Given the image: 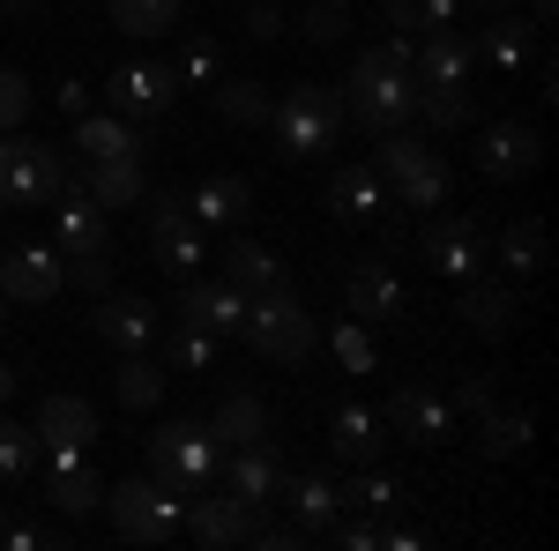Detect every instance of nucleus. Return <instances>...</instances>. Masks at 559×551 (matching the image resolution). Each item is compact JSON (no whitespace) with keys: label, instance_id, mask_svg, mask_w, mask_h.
Here are the masks:
<instances>
[{"label":"nucleus","instance_id":"nucleus-1","mask_svg":"<svg viewBox=\"0 0 559 551\" xmlns=\"http://www.w3.org/2000/svg\"><path fill=\"white\" fill-rule=\"evenodd\" d=\"M344 112L373 134H395L418 120V83H411V38L403 31L358 52V68H350V83H344Z\"/></svg>","mask_w":559,"mask_h":551},{"label":"nucleus","instance_id":"nucleus-2","mask_svg":"<svg viewBox=\"0 0 559 551\" xmlns=\"http://www.w3.org/2000/svg\"><path fill=\"white\" fill-rule=\"evenodd\" d=\"M142 455H150V477H157L173 500H194V492L216 484L224 440H216L210 424H194V418H173V424H157V432L142 440Z\"/></svg>","mask_w":559,"mask_h":551},{"label":"nucleus","instance_id":"nucleus-3","mask_svg":"<svg viewBox=\"0 0 559 551\" xmlns=\"http://www.w3.org/2000/svg\"><path fill=\"white\" fill-rule=\"evenodd\" d=\"M239 336L254 343L261 358H276V366H299V358H313L321 328H313V313L299 306V291H292V284H276V291H254V298H247Z\"/></svg>","mask_w":559,"mask_h":551},{"label":"nucleus","instance_id":"nucleus-4","mask_svg":"<svg viewBox=\"0 0 559 551\" xmlns=\"http://www.w3.org/2000/svg\"><path fill=\"white\" fill-rule=\"evenodd\" d=\"M269 128H276V149L284 157H321L336 128H344V97L321 83H292L276 105H269Z\"/></svg>","mask_w":559,"mask_h":551},{"label":"nucleus","instance_id":"nucleus-5","mask_svg":"<svg viewBox=\"0 0 559 551\" xmlns=\"http://www.w3.org/2000/svg\"><path fill=\"white\" fill-rule=\"evenodd\" d=\"M373 171H381L388 202H403V209H440V202H448V165H440V157H432V149H426L411 128L381 134V157H373Z\"/></svg>","mask_w":559,"mask_h":551},{"label":"nucleus","instance_id":"nucleus-6","mask_svg":"<svg viewBox=\"0 0 559 551\" xmlns=\"http://www.w3.org/2000/svg\"><path fill=\"white\" fill-rule=\"evenodd\" d=\"M105 514H112V529H120L128 544H173L187 500H173L157 477H128V484L105 492Z\"/></svg>","mask_w":559,"mask_h":551},{"label":"nucleus","instance_id":"nucleus-7","mask_svg":"<svg viewBox=\"0 0 559 551\" xmlns=\"http://www.w3.org/2000/svg\"><path fill=\"white\" fill-rule=\"evenodd\" d=\"M142 202H150V254H157V268H173V276H194V268L210 261V231L194 224L187 194L157 187V194H142Z\"/></svg>","mask_w":559,"mask_h":551},{"label":"nucleus","instance_id":"nucleus-8","mask_svg":"<svg viewBox=\"0 0 559 551\" xmlns=\"http://www.w3.org/2000/svg\"><path fill=\"white\" fill-rule=\"evenodd\" d=\"M60 157L45 149V142H23V134L8 128L0 134V202L8 209H38V202H52L60 194Z\"/></svg>","mask_w":559,"mask_h":551},{"label":"nucleus","instance_id":"nucleus-9","mask_svg":"<svg viewBox=\"0 0 559 551\" xmlns=\"http://www.w3.org/2000/svg\"><path fill=\"white\" fill-rule=\"evenodd\" d=\"M38 463H45V492H52L60 514H97L105 507V484H97V469H90L83 440H45Z\"/></svg>","mask_w":559,"mask_h":551},{"label":"nucleus","instance_id":"nucleus-10","mask_svg":"<svg viewBox=\"0 0 559 551\" xmlns=\"http://www.w3.org/2000/svg\"><path fill=\"white\" fill-rule=\"evenodd\" d=\"M216 477H224V492H231L239 507H269V500H276V484H284V455H276V432H269V440H247V447H224Z\"/></svg>","mask_w":559,"mask_h":551},{"label":"nucleus","instance_id":"nucleus-11","mask_svg":"<svg viewBox=\"0 0 559 551\" xmlns=\"http://www.w3.org/2000/svg\"><path fill=\"white\" fill-rule=\"evenodd\" d=\"M381 418H388V432H403L418 447H448L455 440V403L432 395V387H395V403H388Z\"/></svg>","mask_w":559,"mask_h":551},{"label":"nucleus","instance_id":"nucleus-12","mask_svg":"<svg viewBox=\"0 0 559 551\" xmlns=\"http://www.w3.org/2000/svg\"><path fill=\"white\" fill-rule=\"evenodd\" d=\"M105 97H112V112H128V120H157L179 97V75L173 68H150V60H128V68H112Z\"/></svg>","mask_w":559,"mask_h":551},{"label":"nucleus","instance_id":"nucleus-13","mask_svg":"<svg viewBox=\"0 0 559 551\" xmlns=\"http://www.w3.org/2000/svg\"><path fill=\"white\" fill-rule=\"evenodd\" d=\"M426 261L440 268V276H477L485 268V224L477 216H432L426 224Z\"/></svg>","mask_w":559,"mask_h":551},{"label":"nucleus","instance_id":"nucleus-14","mask_svg":"<svg viewBox=\"0 0 559 551\" xmlns=\"http://www.w3.org/2000/svg\"><path fill=\"white\" fill-rule=\"evenodd\" d=\"M247 514L254 507H239L231 492H194L187 500V514H179V537H194V544H210V551H224V544H247Z\"/></svg>","mask_w":559,"mask_h":551},{"label":"nucleus","instance_id":"nucleus-15","mask_svg":"<svg viewBox=\"0 0 559 551\" xmlns=\"http://www.w3.org/2000/svg\"><path fill=\"white\" fill-rule=\"evenodd\" d=\"M90 336L105 350H150L157 343V306L150 298H97L90 306Z\"/></svg>","mask_w":559,"mask_h":551},{"label":"nucleus","instance_id":"nucleus-16","mask_svg":"<svg viewBox=\"0 0 559 551\" xmlns=\"http://www.w3.org/2000/svg\"><path fill=\"white\" fill-rule=\"evenodd\" d=\"M60 284H68L60 276V247H15L0 261V298H15V306H45Z\"/></svg>","mask_w":559,"mask_h":551},{"label":"nucleus","instance_id":"nucleus-17","mask_svg":"<svg viewBox=\"0 0 559 551\" xmlns=\"http://www.w3.org/2000/svg\"><path fill=\"white\" fill-rule=\"evenodd\" d=\"M329 447H336V463L373 469L381 447H388V418L381 410H358V403H336V410H329Z\"/></svg>","mask_w":559,"mask_h":551},{"label":"nucleus","instance_id":"nucleus-18","mask_svg":"<svg viewBox=\"0 0 559 551\" xmlns=\"http://www.w3.org/2000/svg\"><path fill=\"white\" fill-rule=\"evenodd\" d=\"M403 306H411V291H403V276H395L388 261H358V268H350V313H358L366 328H388Z\"/></svg>","mask_w":559,"mask_h":551},{"label":"nucleus","instance_id":"nucleus-19","mask_svg":"<svg viewBox=\"0 0 559 551\" xmlns=\"http://www.w3.org/2000/svg\"><path fill=\"white\" fill-rule=\"evenodd\" d=\"M537 157H545V134L530 128V120H500L477 142V165L492 171V179H522V171H537Z\"/></svg>","mask_w":559,"mask_h":551},{"label":"nucleus","instance_id":"nucleus-20","mask_svg":"<svg viewBox=\"0 0 559 551\" xmlns=\"http://www.w3.org/2000/svg\"><path fill=\"white\" fill-rule=\"evenodd\" d=\"M179 321H194V328H210L216 343L239 336V321H247V291L239 284H187V298H179Z\"/></svg>","mask_w":559,"mask_h":551},{"label":"nucleus","instance_id":"nucleus-21","mask_svg":"<svg viewBox=\"0 0 559 551\" xmlns=\"http://www.w3.org/2000/svg\"><path fill=\"white\" fill-rule=\"evenodd\" d=\"M471 68H477V45L448 23V31H426V45L411 52V75L418 83H471Z\"/></svg>","mask_w":559,"mask_h":551},{"label":"nucleus","instance_id":"nucleus-22","mask_svg":"<svg viewBox=\"0 0 559 551\" xmlns=\"http://www.w3.org/2000/svg\"><path fill=\"white\" fill-rule=\"evenodd\" d=\"M329 216H344V224H366V216H381V202H388V187H381V171L373 165H344L336 179H329Z\"/></svg>","mask_w":559,"mask_h":551},{"label":"nucleus","instance_id":"nucleus-23","mask_svg":"<svg viewBox=\"0 0 559 551\" xmlns=\"http://www.w3.org/2000/svg\"><path fill=\"white\" fill-rule=\"evenodd\" d=\"M83 194L97 209H120V202H142V157H90L83 171Z\"/></svg>","mask_w":559,"mask_h":551},{"label":"nucleus","instance_id":"nucleus-24","mask_svg":"<svg viewBox=\"0 0 559 551\" xmlns=\"http://www.w3.org/2000/svg\"><path fill=\"white\" fill-rule=\"evenodd\" d=\"M276 492L292 500V514H299L306 537H321V529H336V522H344V500H336V484H329V477H292V469H284V484H276Z\"/></svg>","mask_w":559,"mask_h":551},{"label":"nucleus","instance_id":"nucleus-25","mask_svg":"<svg viewBox=\"0 0 559 551\" xmlns=\"http://www.w3.org/2000/svg\"><path fill=\"white\" fill-rule=\"evenodd\" d=\"M455 321H471L477 336H508L515 328V291L508 284H471L455 298Z\"/></svg>","mask_w":559,"mask_h":551},{"label":"nucleus","instance_id":"nucleus-26","mask_svg":"<svg viewBox=\"0 0 559 551\" xmlns=\"http://www.w3.org/2000/svg\"><path fill=\"white\" fill-rule=\"evenodd\" d=\"M224 284H239V291H276V284H292L284 276V261L269 254V247H254V239H239V247H224Z\"/></svg>","mask_w":559,"mask_h":551},{"label":"nucleus","instance_id":"nucleus-27","mask_svg":"<svg viewBox=\"0 0 559 551\" xmlns=\"http://www.w3.org/2000/svg\"><path fill=\"white\" fill-rule=\"evenodd\" d=\"M38 440H97V410H90L83 395H45L38 403V424H31Z\"/></svg>","mask_w":559,"mask_h":551},{"label":"nucleus","instance_id":"nucleus-28","mask_svg":"<svg viewBox=\"0 0 559 551\" xmlns=\"http://www.w3.org/2000/svg\"><path fill=\"white\" fill-rule=\"evenodd\" d=\"M187 209H194L202 231H210V224H239V216L254 209V187H247V179H210L202 194H187Z\"/></svg>","mask_w":559,"mask_h":551},{"label":"nucleus","instance_id":"nucleus-29","mask_svg":"<svg viewBox=\"0 0 559 551\" xmlns=\"http://www.w3.org/2000/svg\"><path fill=\"white\" fill-rule=\"evenodd\" d=\"M210 432L224 440V447H247V440H269V410H261V395H224L216 403Z\"/></svg>","mask_w":559,"mask_h":551},{"label":"nucleus","instance_id":"nucleus-30","mask_svg":"<svg viewBox=\"0 0 559 551\" xmlns=\"http://www.w3.org/2000/svg\"><path fill=\"white\" fill-rule=\"evenodd\" d=\"M75 142H83V157H142V134L128 120H112V112H83Z\"/></svg>","mask_w":559,"mask_h":551},{"label":"nucleus","instance_id":"nucleus-31","mask_svg":"<svg viewBox=\"0 0 559 551\" xmlns=\"http://www.w3.org/2000/svg\"><path fill=\"white\" fill-rule=\"evenodd\" d=\"M522 447H530V418H522V410H500V403H492V410L477 418V455L508 463V455H522Z\"/></svg>","mask_w":559,"mask_h":551},{"label":"nucleus","instance_id":"nucleus-32","mask_svg":"<svg viewBox=\"0 0 559 551\" xmlns=\"http://www.w3.org/2000/svg\"><path fill=\"white\" fill-rule=\"evenodd\" d=\"M179 8H187V0H112V23H120L128 38H165L179 23Z\"/></svg>","mask_w":559,"mask_h":551},{"label":"nucleus","instance_id":"nucleus-33","mask_svg":"<svg viewBox=\"0 0 559 551\" xmlns=\"http://www.w3.org/2000/svg\"><path fill=\"white\" fill-rule=\"evenodd\" d=\"M418 120H432V128H471V89L463 83H418Z\"/></svg>","mask_w":559,"mask_h":551},{"label":"nucleus","instance_id":"nucleus-34","mask_svg":"<svg viewBox=\"0 0 559 551\" xmlns=\"http://www.w3.org/2000/svg\"><path fill=\"white\" fill-rule=\"evenodd\" d=\"M112 381H120L112 395H120L128 410H150V403H157V387H165V373H157L142 350H120V373H112Z\"/></svg>","mask_w":559,"mask_h":551},{"label":"nucleus","instance_id":"nucleus-35","mask_svg":"<svg viewBox=\"0 0 559 551\" xmlns=\"http://www.w3.org/2000/svg\"><path fill=\"white\" fill-rule=\"evenodd\" d=\"M500 261H508L515 276H537V268H545V224H537V216L508 224V239H500Z\"/></svg>","mask_w":559,"mask_h":551},{"label":"nucleus","instance_id":"nucleus-36","mask_svg":"<svg viewBox=\"0 0 559 551\" xmlns=\"http://www.w3.org/2000/svg\"><path fill=\"white\" fill-rule=\"evenodd\" d=\"M336 500H344V507H366V514H395L403 507V484L366 469V477H344V484H336Z\"/></svg>","mask_w":559,"mask_h":551},{"label":"nucleus","instance_id":"nucleus-37","mask_svg":"<svg viewBox=\"0 0 559 551\" xmlns=\"http://www.w3.org/2000/svg\"><path fill=\"white\" fill-rule=\"evenodd\" d=\"M38 432H31V424H8L0 418V484H15V477H31V469H38Z\"/></svg>","mask_w":559,"mask_h":551},{"label":"nucleus","instance_id":"nucleus-38","mask_svg":"<svg viewBox=\"0 0 559 551\" xmlns=\"http://www.w3.org/2000/svg\"><path fill=\"white\" fill-rule=\"evenodd\" d=\"M165 358H173L179 373H210V366H216V336H210V328H194V321H179L173 336H165Z\"/></svg>","mask_w":559,"mask_h":551},{"label":"nucleus","instance_id":"nucleus-39","mask_svg":"<svg viewBox=\"0 0 559 551\" xmlns=\"http://www.w3.org/2000/svg\"><path fill=\"white\" fill-rule=\"evenodd\" d=\"M269 105H276V97H269L261 83H216V112H224V120H239V128H261V120H269Z\"/></svg>","mask_w":559,"mask_h":551},{"label":"nucleus","instance_id":"nucleus-40","mask_svg":"<svg viewBox=\"0 0 559 551\" xmlns=\"http://www.w3.org/2000/svg\"><path fill=\"white\" fill-rule=\"evenodd\" d=\"M388 23L426 38V31H448L455 23V0H388Z\"/></svg>","mask_w":559,"mask_h":551},{"label":"nucleus","instance_id":"nucleus-41","mask_svg":"<svg viewBox=\"0 0 559 551\" xmlns=\"http://www.w3.org/2000/svg\"><path fill=\"white\" fill-rule=\"evenodd\" d=\"M477 52H485L492 68H508V75H515V68H530V23H492Z\"/></svg>","mask_w":559,"mask_h":551},{"label":"nucleus","instance_id":"nucleus-42","mask_svg":"<svg viewBox=\"0 0 559 551\" xmlns=\"http://www.w3.org/2000/svg\"><path fill=\"white\" fill-rule=\"evenodd\" d=\"M60 276H68L75 291L105 298V284H112V247H105V254H60Z\"/></svg>","mask_w":559,"mask_h":551},{"label":"nucleus","instance_id":"nucleus-43","mask_svg":"<svg viewBox=\"0 0 559 551\" xmlns=\"http://www.w3.org/2000/svg\"><path fill=\"white\" fill-rule=\"evenodd\" d=\"M247 544H254V551H299L306 544V529H299V522H269V514H247Z\"/></svg>","mask_w":559,"mask_h":551},{"label":"nucleus","instance_id":"nucleus-44","mask_svg":"<svg viewBox=\"0 0 559 551\" xmlns=\"http://www.w3.org/2000/svg\"><path fill=\"white\" fill-rule=\"evenodd\" d=\"M350 31V8L344 0H313V8H306V38L313 45H336Z\"/></svg>","mask_w":559,"mask_h":551},{"label":"nucleus","instance_id":"nucleus-45","mask_svg":"<svg viewBox=\"0 0 559 551\" xmlns=\"http://www.w3.org/2000/svg\"><path fill=\"white\" fill-rule=\"evenodd\" d=\"M179 83H224V52H216V45L210 38H194V45H187V60H179Z\"/></svg>","mask_w":559,"mask_h":551},{"label":"nucleus","instance_id":"nucleus-46","mask_svg":"<svg viewBox=\"0 0 559 551\" xmlns=\"http://www.w3.org/2000/svg\"><path fill=\"white\" fill-rule=\"evenodd\" d=\"M23 112H31V83H23L15 68H0V134L23 128Z\"/></svg>","mask_w":559,"mask_h":551},{"label":"nucleus","instance_id":"nucleus-47","mask_svg":"<svg viewBox=\"0 0 559 551\" xmlns=\"http://www.w3.org/2000/svg\"><path fill=\"white\" fill-rule=\"evenodd\" d=\"M336 358H344L350 373H366V366H373V343H366V328H336Z\"/></svg>","mask_w":559,"mask_h":551},{"label":"nucleus","instance_id":"nucleus-48","mask_svg":"<svg viewBox=\"0 0 559 551\" xmlns=\"http://www.w3.org/2000/svg\"><path fill=\"white\" fill-rule=\"evenodd\" d=\"M455 410L485 418V410H492V381H485V373H477V381H463V387H455Z\"/></svg>","mask_w":559,"mask_h":551},{"label":"nucleus","instance_id":"nucleus-49","mask_svg":"<svg viewBox=\"0 0 559 551\" xmlns=\"http://www.w3.org/2000/svg\"><path fill=\"white\" fill-rule=\"evenodd\" d=\"M0 544H8V551H45V544H52V529L23 522V529H0Z\"/></svg>","mask_w":559,"mask_h":551},{"label":"nucleus","instance_id":"nucleus-50","mask_svg":"<svg viewBox=\"0 0 559 551\" xmlns=\"http://www.w3.org/2000/svg\"><path fill=\"white\" fill-rule=\"evenodd\" d=\"M276 31H284V15L261 8V0H247V38H276Z\"/></svg>","mask_w":559,"mask_h":551},{"label":"nucleus","instance_id":"nucleus-51","mask_svg":"<svg viewBox=\"0 0 559 551\" xmlns=\"http://www.w3.org/2000/svg\"><path fill=\"white\" fill-rule=\"evenodd\" d=\"M336 537H344L350 551H381V522H344Z\"/></svg>","mask_w":559,"mask_h":551},{"label":"nucleus","instance_id":"nucleus-52","mask_svg":"<svg viewBox=\"0 0 559 551\" xmlns=\"http://www.w3.org/2000/svg\"><path fill=\"white\" fill-rule=\"evenodd\" d=\"M60 105H68V120H83L90 112V83H60Z\"/></svg>","mask_w":559,"mask_h":551},{"label":"nucleus","instance_id":"nucleus-53","mask_svg":"<svg viewBox=\"0 0 559 551\" xmlns=\"http://www.w3.org/2000/svg\"><path fill=\"white\" fill-rule=\"evenodd\" d=\"M530 15H537V23H552V15H559V0H530Z\"/></svg>","mask_w":559,"mask_h":551},{"label":"nucleus","instance_id":"nucleus-54","mask_svg":"<svg viewBox=\"0 0 559 551\" xmlns=\"http://www.w3.org/2000/svg\"><path fill=\"white\" fill-rule=\"evenodd\" d=\"M477 8H485V15H508V8H515V0H477Z\"/></svg>","mask_w":559,"mask_h":551},{"label":"nucleus","instance_id":"nucleus-55","mask_svg":"<svg viewBox=\"0 0 559 551\" xmlns=\"http://www.w3.org/2000/svg\"><path fill=\"white\" fill-rule=\"evenodd\" d=\"M8 395H15V373H8V366H0V403H8Z\"/></svg>","mask_w":559,"mask_h":551},{"label":"nucleus","instance_id":"nucleus-56","mask_svg":"<svg viewBox=\"0 0 559 551\" xmlns=\"http://www.w3.org/2000/svg\"><path fill=\"white\" fill-rule=\"evenodd\" d=\"M0 8H15V15H23V8H31V0H0Z\"/></svg>","mask_w":559,"mask_h":551},{"label":"nucleus","instance_id":"nucleus-57","mask_svg":"<svg viewBox=\"0 0 559 551\" xmlns=\"http://www.w3.org/2000/svg\"><path fill=\"white\" fill-rule=\"evenodd\" d=\"M0 306H8V298H0ZM0 328H8V321H0Z\"/></svg>","mask_w":559,"mask_h":551}]
</instances>
